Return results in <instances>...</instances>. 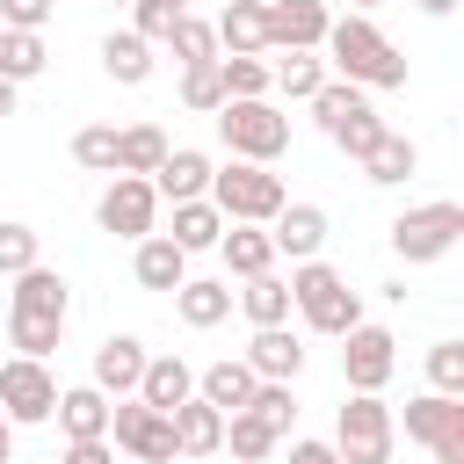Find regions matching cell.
Wrapping results in <instances>:
<instances>
[{"label":"cell","instance_id":"obj_1","mask_svg":"<svg viewBox=\"0 0 464 464\" xmlns=\"http://www.w3.org/2000/svg\"><path fill=\"white\" fill-rule=\"evenodd\" d=\"M319 58H326V72H334V80H355L362 94L406 87V58H399V44H392L370 14H334V22H326Z\"/></svg>","mask_w":464,"mask_h":464},{"label":"cell","instance_id":"obj_2","mask_svg":"<svg viewBox=\"0 0 464 464\" xmlns=\"http://www.w3.org/2000/svg\"><path fill=\"white\" fill-rule=\"evenodd\" d=\"M290 312H297L312 334L341 341V334L362 319V297L348 290L341 268H326V261H290Z\"/></svg>","mask_w":464,"mask_h":464},{"label":"cell","instance_id":"obj_3","mask_svg":"<svg viewBox=\"0 0 464 464\" xmlns=\"http://www.w3.org/2000/svg\"><path fill=\"white\" fill-rule=\"evenodd\" d=\"M218 138H225V152L232 160H254V167H276L283 152H290V116L268 102V94H254V102H218Z\"/></svg>","mask_w":464,"mask_h":464},{"label":"cell","instance_id":"obj_4","mask_svg":"<svg viewBox=\"0 0 464 464\" xmlns=\"http://www.w3.org/2000/svg\"><path fill=\"white\" fill-rule=\"evenodd\" d=\"M218 210H225V225H268L290 196H283V174L276 167H254V160H225V167H210V188H203Z\"/></svg>","mask_w":464,"mask_h":464},{"label":"cell","instance_id":"obj_5","mask_svg":"<svg viewBox=\"0 0 464 464\" xmlns=\"http://www.w3.org/2000/svg\"><path fill=\"white\" fill-rule=\"evenodd\" d=\"M334 450H341V464H392L399 420H392L384 392H348V406L334 413Z\"/></svg>","mask_w":464,"mask_h":464},{"label":"cell","instance_id":"obj_6","mask_svg":"<svg viewBox=\"0 0 464 464\" xmlns=\"http://www.w3.org/2000/svg\"><path fill=\"white\" fill-rule=\"evenodd\" d=\"M457 239H464V203H450V196H435V203H413V210H399V218H392V254H399L406 268H428V261H442Z\"/></svg>","mask_w":464,"mask_h":464},{"label":"cell","instance_id":"obj_7","mask_svg":"<svg viewBox=\"0 0 464 464\" xmlns=\"http://www.w3.org/2000/svg\"><path fill=\"white\" fill-rule=\"evenodd\" d=\"M109 442L123 450V457H138V464H174L181 450H174V420L160 413V406H145L138 392L130 399H109Z\"/></svg>","mask_w":464,"mask_h":464},{"label":"cell","instance_id":"obj_8","mask_svg":"<svg viewBox=\"0 0 464 464\" xmlns=\"http://www.w3.org/2000/svg\"><path fill=\"white\" fill-rule=\"evenodd\" d=\"M51 406H58L51 362H36V355H0V413H7L14 428H44Z\"/></svg>","mask_w":464,"mask_h":464},{"label":"cell","instance_id":"obj_9","mask_svg":"<svg viewBox=\"0 0 464 464\" xmlns=\"http://www.w3.org/2000/svg\"><path fill=\"white\" fill-rule=\"evenodd\" d=\"M406 435H413L435 464H464V399H457V392H420V399H406Z\"/></svg>","mask_w":464,"mask_h":464},{"label":"cell","instance_id":"obj_10","mask_svg":"<svg viewBox=\"0 0 464 464\" xmlns=\"http://www.w3.org/2000/svg\"><path fill=\"white\" fill-rule=\"evenodd\" d=\"M94 225H102L109 239H145V232L160 225L152 181H145V174H109V188H102V203H94Z\"/></svg>","mask_w":464,"mask_h":464},{"label":"cell","instance_id":"obj_11","mask_svg":"<svg viewBox=\"0 0 464 464\" xmlns=\"http://www.w3.org/2000/svg\"><path fill=\"white\" fill-rule=\"evenodd\" d=\"M392 370H399V341H392L384 326L355 319V326L341 334V384H348V392H384Z\"/></svg>","mask_w":464,"mask_h":464},{"label":"cell","instance_id":"obj_12","mask_svg":"<svg viewBox=\"0 0 464 464\" xmlns=\"http://www.w3.org/2000/svg\"><path fill=\"white\" fill-rule=\"evenodd\" d=\"M268 7V51H319L334 7L326 0H261Z\"/></svg>","mask_w":464,"mask_h":464},{"label":"cell","instance_id":"obj_13","mask_svg":"<svg viewBox=\"0 0 464 464\" xmlns=\"http://www.w3.org/2000/svg\"><path fill=\"white\" fill-rule=\"evenodd\" d=\"M326 210L319 203H283L276 218H268V239H276V254H290V261H319V246H326Z\"/></svg>","mask_w":464,"mask_h":464},{"label":"cell","instance_id":"obj_14","mask_svg":"<svg viewBox=\"0 0 464 464\" xmlns=\"http://www.w3.org/2000/svg\"><path fill=\"white\" fill-rule=\"evenodd\" d=\"M254 377H283V384H297V370H304V341H297V326L283 319V326H254V341H246V355H239Z\"/></svg>","mask_w":464,"mask_h":464},{"label":"cell","instance_id":"obj_15","mask_svg":"<svg viewBox=\"0 0 464 464\" xmlns=\"http://www.w3.org/2000/svg\"><path fill=\"white\" fill-rule=\"evenodd\" d=\"M174 312H181V326L210 334V326L232 319V283H225V276H181V283H174Z\"/></svg>","mask_w":464,"mask_h":464},{"label":"cell","instance_id":"obj_16","mask_svg":"<svg viewBox=\"0 0 464 464\" xmlns=\"http://www.w3.org/2000/svg\"><path fill=\"white\" fill-rule=\"evenodd\" d=\"M138 370H145V341L138 334H109L102 348H94V392H109V399H130L138 392Z\"/></svg>","mask_w":464,"mask_h":464},{"label":"cell","instance_id":"obj_17","mask_svg":"<svg viewBox=\"0 0 464 464\" xmlns=\"http://www.w3.org/2000/svg\"><path fill=\"white\" fill-rule=\"evenodd\" d=\"M203 188H210V152L167 145V160L152 167V196H160V203H188V196H203Z\"/></svg>","mask_w":464,"mask_h":464},{"label":"cell","instance_id":"obj_18","mask_svg":"<svg viewBox=\"0 0 464 464\" xmlns=\"http://www.w3.org/2000/svg\"><path fill=\"white\" fill-rule=\"evenodd\" d=\"M130 276H138V290H167L174 297V283L188 276V254L167 232H145V239H130Z\"/></svg>","mask_w":464,"mask_h":464},{"label":"cell","instance_id":"obj_19","mask_svg":"<svg viewBox=\"0 0 464 464\" xmlns=\"http://www.w3.org/2000/svg\"><path fill=\"white\" fill-rule=\"evenodd\" d=\"M210 29H218V58H254V51H268V7H261V0H232Z\"/></svg>","mask_w":464,"mask_h":464},{"label":"cell","instance_id":"obj_20","mask_svg":"<svg viewBox=\"0 0 464 464\" xmlns=\"http://www.w3.org/2000/svg\"><path fill=\"white\" fill-rule=\"evenodd\" d=\"M167 420H174V450H181V457H218V442H225V413H218L210 399L188 392Z\"/></svg>","mask_w":464,"mask_h":464},{"label":"cell","instance_id":"obj_21","mask_svg":"<svg viewBox=\"0 0 464 464\" xmlns=\"http://www.w3.org/2000/svg\"><path fill=\"white\" fill-rule=\"evenodd\" d=\"M218 254H225V276H268L276 268V239H268V225H225L218 232Z\"/></svg>","mask_w":464,"mask_h":464},{"label":"cell","instance_id":"obj_22","mask_svg":"<svg viewBox=\"0 0 464 464\" xmlns=\"http://www.w3.org/2000/svg\"><path fill=\"white\" fill-rule=\"evenodd\" d=\"M7 312H51V319H72V290H65V276H58V268L29 261V268L14 276V297H7Z\"/></svg>","mask_w":464,"mask_h":464},{"label":"cell","instance_id":"obj_23","mask_svg":"<svg viewBox=\"0 0 464 464\" xmlns=\"http://www.w3.org/2000/svg\"><path fill=\"white\" fill-rule=\"evenodd\" d=\"M51 420L65 428V442H80V435H109V392H94V384H58Z\"/></svg>","mask_w":464,"mask_h":464},{"label":"cell","instance_id":"obj_24","mask_svg":"<svg viewBox=\"0 0 464 464\" xmlns=\"http://www.w3.org/2000/svg\"><path fill=\"white\" fill-rule=\"evenodd\" d=\"M355 167H362V181H377V188H399V181H413V167H420V145H413L406 130H384V138H377V145H370Z\"/></svg>","mask_w":464,"mask_h":464},{"label":"cell","instance_id":"obj_25","mask_svg":"<svg viewBox=\"0 0 464 464\" xmlns=\"http://www.w3.org/2000/svg\"><path fill=\"white\" fill-rule=\"evenodd\" d=\"M188 392H196V370H188L181 355H145V370H138V399H145V406L174 413Z\"/></svg>","mask_w":464,"mask_h":464},{"label":"cell","instance_id":"obj_26","mask_svg":"<svg viewBox=\"0 0 464 464\" xmlns=\"http://www.w3.org/2000/svg\"><path fill=\"white\" fill-rule=\"evenodd\" d=\"M102 72H109L116 87H145V80H152V44H145L138 29H109V36H102Z\"/></svg>","mask_w":464,"mask_h":464},{"label":"cell","instance_id":"obj_27","mask_svg":"<svg viewBox=\"0 0 464 464\" xmlns=\"http://www.w3.org/2000/svg\"><path fill=\"white\" fill-rule=\"evenodd\" d=\"M196 399H210L218 413H239V406L254 399V370H246L239 355H218L210 370H196Z\"/></svg>","mask_w":464,"mask_h":464},{"label":"cell","instance_id":"obj_28","mask_svg":"<svg viewBox=\"0 0 464 464\" xmlns=\"http://www.w3.org/2000/svg\"><path fill=\"white\" fill-rule=\"evenodd\" d=\"M218 232H225V210H218L210 196L174 203V232H167V239H174L181 254H210V246H218Z\"/></svg>","mask_w":464,"mask_h":464},{"label":"cell","instance_id":"obj_29","mask_svg":"<svg viewBox=\"0 0 464 464\" xmlns=\"http://www.w3.org/2000/svg\"><path fill=\"white\" fill-rule=\"evenodd\" d=\"M160 160H167V130L160 123H123L116 130V174H145L152 181Z\"/></svg>","mask_w":464,"mask_h":464},{"label":"cell","instance_id":"obj_30","mask_svg":"<svg viewBox=\"0 0 464 464\" xmlns=\"http://www.w3.org/2000/svg\"><path fill=\"white\" fill-rule=\"evenodd\" d=\"M239 312H246V326H283L290 319V276H246V290H239Z\"/></svg>","mask_w":464,"mask_h":464},{"label":"cell","instance_id":"obj_31","mask_svg":"<svg viewBox=\"0 0 464 464\" xmlns=\"http://www.w3.org/2000/svg\"><path fill=\"white\" fill-rule=\"evenodd\" d=\"M58 341H65V319H51V312H7V348H14V355L51 362Z\"/></svg>","mask_w":464,"mask_h":464},{"label":"cell","instance_id":"obj_32","mask_svg":"<svg viewBox=\"0 0 464 464\" xmlns=\"http://www.w3.org/2000/svg\"><path fill=\"white\" fill-rule=\"evenodd\" d=\"M51 65V51H44V29H0V80H36Z\"/></svg>","mask_w":464,"mask_h":464},{"label":"cell","instance_id":"obj_33","mask_svg":"<svg viewBox=\"0 0 464 464\" xmlns=\"http://www.w3.org/2000/svg\"><path fill=\"white\" fill-rule=\"evenodd\" d=\"M218 80H225V102L276 94V65H268V51H254V58H218Z\"/></svg>","mask_w":464,"mask_h":464},{"label":"cell","instance_id":"obj_34","mask_svg":"<svg viewBox=\"0 0 464 464\" xmlns=\"http://www.w3.org/2000/svg\"><path fill=\"white\" fill-rule=\"evenodd\" d=\"M276 442H283V435H276L261 413H246V406H239V413H225V442H218V450H232L239 464H261Z\"/></svg>","mask_w":464,"mask_h":464},{"label":"cell","instance_id":"obj_35","mask_svg":"<svg viewBox=\"0 0 464 464\" xmlns=\"http://www.w3.org/2000/svg\"><path fill=\"white\" fill-rule=\"evenodd\" d=\"M326 80H334V72H326L319 51H290V58H276V94H290V102H312Z\"/></svg>","mask_w":464,"mask_h":464},{"label":"cell","instance_id":"obj_36","mask_svg":"<svg viewBox=\"0 0 464 464\" xmlns=\"http://www.w3.org/2000/svg\"><path fill=\"white\" fill-rule=\"evenodd\" d=\"M218 102H225L218 58H196V65H181V109H196V116H218Z\"/></svg>","mask_w":464,"mask_h":464},{"label":"cell","instance_id":"obj_37","mask_svg":"<svg viewBox=\"0 0 464 464\" xmlns=\"http://www.w3.org/2000/svg\"><path fill=\"white\" fill-rule=\"evenodd\" d=\"M384 130H392V123H384V116H377V109L362 102V109H348V116H341V123H334L326 138H334V145H341L348 160H362V152H370V145H377Z\"/></svg>","mask_w":464,"mask_h":464},{"label":"cell","instance_id":"obj_38","mask_svg":"<svg viewBox=\"0 0 464 464\" xmlns=\"http://www.w3.org/2000/svg\"><path fill=\"white\" fill-rule=\"evenodd\" d=\"M246 413H261L276 435H290V420H297V399H290V384H283V377H254V399H246Z\"/></svg>","mask_w":464,"mask_h":464},{"label":"cell","instance_id":"obj_39","mask_svg":"<svg viewBox=\"0 0 464 464\" xmlns=\"http://www.w3.org/2000/svg\"><path fill=\"white\" fill-rule=\"evenodd\" d=\"M29 261H44V239H36V225H22V218H0V276H22Z\"/></svg>","mask_w":464,"mask_h":464},{"label":"cell","instance_id":"obj_40","mask_svg":"<svg viewBox=\"0 0 464 464\" xmlns=\"http://www.w3.org/2000/svg\"><path fill=\"white\" fill-rule=\"evenodd\" d=\"M167 51H174L181 65H196V58H218V29H210L203 14H181V22L167 29Z\"/></svg>","mask_w":464,"mask_h":464},{"label":"cell","instance_id":"obj_41","mask_svg":"<svg viewBox=\"0 0 464 464\" xmlns=\"http://www.w3.org/2000/svg\"><path fill=\"white\" fill-rule=\"evenodd\" d=\"M72 160H80L87 174H116V123H87V130H72Z\"/></svg>","mask_w":464,"mask_h":464},{"label":"cell","instance_id":"obj_42","mask_svg":"<svg viewBox=\"0 0 464 464\" xmlns=\"http://www.w3.org/2000/svg\"><path fill=\"white\" fill-rule=\"evenodd\" d=\"M362 102H370V94H362L355 80H326V87L312 94V116H319V130H334V123H341L348 109H362Z\"/></svg>","mask_w":464,"mask_h":464},{"label":"cell","instance_id":"obj_43","mask_svg":"<svg viewBox=\"0 0 464 464\" xmlns=\"http://www.w3.org/2000/svg\"><path fill=\"white\" fill-rule=\"evenodd\" d=\"M428 392H457L464 399V341H435L428 348Z\"/></svg>","mask_w":464,"mask_h":464},{"label":"cell","instance_id":"obj_44","mask_svg":"<svg viewBox=\"0 0 464 464\" xmlns=\"http://www.w3.org/2000/svg\"><path fill=\"white\" fill-rule=\"evenodd\" d=\"M188 7H174V0H130V29L145 36V44H167V29L181 22Z\"/></svg>","mask_w":464,"mask_h":464},{"label":"cell","instance_id":"obj_45","mask_svg":"<svg viewBox=\"0 0 464 464\" xmlns=\"http://www.w3.org/2000/svg\"><path fill=\"white\" fill-rule=\"evenodd\" d=\"M58 0H0V29H44Z\"/></svg>","mask_w":464,"mask_h":464},{"label":"cell","instance_id":"obj_46","mask_svg":"<svg viewBox=\"0 0 464 464\" xmlns=\"http://www.w3.org/2000/svg\"><path fill=\"white\" fill-rule=\"evenodd\" d=\"M58 464H116V442L109 435H80V442L58 450Z\"/></svg>","mask_w":464,"mask_h":464},{"label":"cell","instance_id":"obj_47","mask_svg":"<svg viewBox=\"0 0 464 464\" xmlns=\"http://www.w3.org/2000/svg\"><path fill=\"white\" fill-rule=\"evenodd\" d=\"M290 464H341V450L319 442V435H297V442H290Z\"/></svg>","mask_w":464,"mask_h":464},{"label":"cell","instance_id":"obj_48","mask_svg":"<svg viewBox=\"0 0 464 464\" xmlns=\"http://www.w3.org/2000/svg\"><path fill=\"white\" fill-rule=\"evenodd\" d=\"M7 457H14V420L0 413V464H7Z\"/></svg>","mask_w":464,"mask_h":464},{"label":"cell","instance_id":"obj_49","mask_svg":"<svg viewBox=\"0 0 464 464\" xmlns=\"http://www.w3.org/2000/svg\"><path fill=\"white\" fill-rule=\"evenodd\" d=\"M420 14H457V0H413Z\"/></svg>","mask_w":464,"mask_h":464},{"label":"cell","instance_id":"obj_50","mask_svg":"<svg viewBox=\"0 0 464 464\" xmlns=\"http://www.w3.org/2000/svg\"><path fill=\"white\" fill-rule=\"evenodd\" d=\"M0 116H14V80H0Z\"/></svg>","mask_w":464,"mask_h":464},{"label":"cell","instance_id":"obj_51","mask_svg":"<svg viewBox=\"0 0 464 464\" xmlns=\"http://www.w3.org/2000/svg\"><path fill=\"white\" fill-rule=\"evenodd\" d=\"M370 7H384V0H355V14H370Z\"/></svg>","mask_w":464,"mask_h":464},{"label":"cell","instance_id":"obj_52","mask_svg":"<svg viewBox=\"0 0 464 464\" xmlns=\"http://www.w3.org/2000/svg\"><path fill=\"white\" fill-rule=\"evenodd\" d=\"M174 7H188V0H174Z\"/></svg>","mask_w":464,"mask_h":464},{"label":"cell","instance_id":"obj_53","mask_svg":"<svg viewBox=\"0 0 464 464\" xmlns=\"http://www.w3.org/2000/svg\"><path fill=\"white\" fill-rule=\"evenodd\" d=\"M123 7H130V0H123Z\"/></svg>","mask_w":464,"mask_h":464},{"label":"cell","instance_id":"obj_54","mask_svg":"<svg viewBox=\"0 0 464 464\" xmlns=\"http://www.w3.org/2000/svg\"><path fill=\"white\" fill-rule=\"evenodd\" d=\"M7 464H14V457H7Z\"/></svg>","mask_w":464,"mask_h":464}]
</instances>
